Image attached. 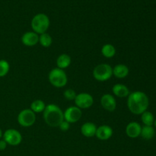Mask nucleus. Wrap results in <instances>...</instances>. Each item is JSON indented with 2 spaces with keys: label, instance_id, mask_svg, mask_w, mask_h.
<instances>
[{
  "label": "nucleus",
  "instance_id": "f257e3e1",
  "mask_svg": "<svg viewBox=\"0 0 156 156\" xmlns=\"http://www.w3.org/2000/svg\"><path fill=\"white\" fill-rule=\"evenodd\" d=\"M149 105V97L143 91H133L127 97L128 109L132 114L136 115H141L143 112L147 111Z\"/></svg>",
  "mask_w": 156,
  "mask_h": 156
},
{
  "label": "nucleus",
  "instance_id": "f03ea898",
  "mask_svg": "<svg viewBox=\"0 0 156 156\" xmlns=\"http://www.w3.org/2000/svg\"><path fill=\"white\" fill-rule=\"evenodd\" d=\"M44 119L45 123L50 127H59L64 120L63 112L57 105L50 104L44 111Z\"/></svg>",
  "mask_w": 156,
  "mask_h": 156
},
{
  "label": "nucleus",
  "instance_id": "7ed1b4c3",
  "mask_svg": "<svg viewBox=\"0 0 156 156\" xmlns=\"http://www.w3.org/2000/svg\"><path fill=\"white\" fill-rule=\"evenodd\" d=\"M50 24L49 17L44 13H39L33 17L30 25L33 31L40 35L47 32Z\"/></svg>",
  "mask_w": 156,
  "mask_h": 156
},
{
  "label": "nucleus",
  "instance_id": "20e7f679",
  "mask_svg": "<svg viewBox=\"0 0 156 156\" xmlns=\"http://www.w3.org/2000/svg\"><path fill=\"white\" fill-rule=\"evenodd\" d=\"M49 82L56 88H63L68 82V78L64 70L54 68L49 73Z\"/></svg>",
  "mask_w": 156,
  "mask_h": 156
},
{
  "label": "nucleus",
  "instance_id": "39448f33",
  "mask_svg": "<svg viewBox=\"0 0 156 156\" xmlns=\"http://www.w3.org/2000/svg\"><path fill=\"white\" fill-rule=\"evenodd\" d=\"M92 74L94 79L98 82H106L112 77L113 68L109 64H99L94 67Z\"/></svg>",
  "mask_w": 156,
  "mask_h": 156
},
{
  "label": "nucleus",
  "instance_id": "423d86ee",
  "mask_svg": "<svg viewBox=\"0 0 156 156\" xmlns=\"http://www.w3.org/2000/svg\"><path fill=\"white\" fill-rule=\"evenodd\" d=\"M36 121V114L30 109H24L18 114V122L23 127L33 126Z\"/></svg>",
  "mask_w": 156,
  "mask_h": 156
},
{
  "label": "nucleus",
  "instance_id": "0eeeda50",
  "mask_svg": "<svg viewBox=\"0 0 156 156\" xmlns=\"http://www.w3.org/2000/svg\"><path fill=\"white\" fill-rule=\"evenodd\" d=\"M3 140L8 145L12 146H18L22 141V136L21 133L15 129H9L3 133Z\"/></svg>",
  "mask_w": 156,
  "mask_h": 156
},
{
  "label": "nucleus",
  "instance_id": "6e6552de",
  "mask_svg": "<svg viewBox=\"0 0 156 156\" xmlns=\"http://www.w3.org/2000/svg\"><path fill=\"white\" fill-rule=\"evenodd\" d=\"M76 107L82 109H88L92 106L94 103V98L88 93H79L76 95L74 100Z\"/></svg>",
  "mask_w": 156,
  "mask_h": 156
},
{
  "label": "nucleus",
  "instance_id": "1a4fd4ad",
  "mask_svg": "<svg viewBox=\"0 0 156 156\" xmlns=\"http://www.w3.org/2000/svg\"><path fill=\"white\" fill-rule=\"evenodd\" d=\"M82 115V110L76 106L69 107L63 112L64 120L69 123H75L79 121Z\"/></svg>",
  "mask_w": 156,
  "mask_h": 156
},
{
  "label": "nucleus",
  "instance_id": "9d476101",
  "mask_svg": "<svg viewBox=\"0 0 156 156\" xmlns=\"http://www.w3.org/2000/svg\"><path fill=\"white\" fill-rule=\"evenodd\" d=\"M101 105L104 109L110 112L114 111L117 108L116 99L110 94H105L102 96L101 98Z\"/></svg>",
  "mask_w": 156,
  "mask_h": 156
},
{
  "label": "nucleus",
  "instance_id": "9b49d317",
  "mask_svg": "<svg viewBox=\"0 0 156 156\" xmlns=\"http://www.w3.org/2000/svg\"><path fill=\"white\" fill-rule=\"evenodd\" d=\"M113 129L108 125H101V126L97 127L95 136L98 140L102 141L108 140L113 136Z\"/></svg>",
  "mask_w": 156,
  "mask_h": 156
},
{
  "label": "nucleus",
  "instance_id": "f8f14e48",
  "mask_svg": "<svg viewBox=\"0 0 156 156\" xmlns=\"http://www.w3.org/2000/svg\"><path fill=\"white\" fill-rule=\"evenodd\" d=\"M21 42L27 47H33L39 43V34L34 31H27L21 37Z\"/></svg>",
  "mask_w": 156,
  "mask_h": 156
},
{
  "label": "nucleus",
  "instance_id": "ddd939ff",
  "mask_svg": "<svg viewBox=\"0 0 156 156\" xmlns=\"http://www.w3.org/2000/svg\"><path fill=\"white\" fill-rule=\"evenodd\" d=\"M142 126L139 123L135 121L130 122L126 127V134L128 137L132 139L137 138L141 133Z\"/></svg>",
  "mask_w": 156,
  "mask_h": 156
},
{
  "label": "nucleus",
  "instance_id": "4468645a",
  "mask_svg": "<svg viewBox=\"0 0 156 156\" xmlns=\"http://www.w3.org/2000/svg\"><path fill=\"white\" fill-rule=\"evenodd\" d=\"M97 126L91 122H86L81 126V133L85 137H93L95 136Z\"/></svg>",
  "mask_w": 156,
  "mask_h": 156
},
{
  "label": "nucleus",
  "instance_id": "2eb2a0df",
  "mask_svg": "<svg viewBox=\"0 0 156 156\" xmlns=\"http://www.w3.org/2000/svg\"><path fill=\"white\" fill-rule=\"evenodd\" d=\"M112 91L115 96L118 98H127L129 94H130L129 89L128 87H126L125 85L123 84H116L113 86Z\"/></svg>",
  "mask_w": 156,
  "mask_h": 156
},
{
  "label": "nucleus",
  "instance_id": "dca6fc26",
  "mask_svg": "<svg viewBox=\"0 0 156 156\" xmlns=\"http://www.w3.org/2000/svg\"><path fill=\"white\" fill-rule=\"evenodd\" d=\"M129 68L124 64H117L113 68V76L117 79H124L129 75Z\"/></svg>",
  "mask_w": 156,
  "mask_h": 156
},
{
  "label": "nucleus",
  "instance_id": "f3484780",
  "mask_svg": "<svg viewBox=\"0 0 156 156\" xmlns=\"http://www.w3.org/2000/svg\"><path fill=\"white\" fill-rule=\"evenodd\" d=\"M71 56L68 54H66V53H62V54L59 55L56 59V66H57V68L63 70L68 68L71 65Z\"/></svg>",
  "mask_w": 156,
  "mask_h": 156
},
{
  "label": "nucleus",
  "instance_id": "a211bd4d",
  "mask_svg": "<svg viewBox=\"0 0 156 156\" xmlns=\"http://www.w3.org/2000/svg\"><path fill=\"white\" fill-rule=\"evenodd\" d=\"M155 130L153 126H142L140 136L146 140H150L155 136Z\"/></svg>",
  "mask_w": 156,
  "mask_h": 156
},
{
  "label": "nucleus",
  "instance_id": "6ab92c4d",
  "mask_svg": "<svg viewBox=\"0 0 156 156\" xmlns=\"http://www.w3.org/2000/svg\"><path fill=\"white\" fill-rule=\"evenodd\" d=\"M101 53L105 58H112L116 54V49L111 44H107L102 47Z\"/></svg>",
  "mask_w": 156,
  "mask_h": 156
},
{
  "label": "nucleus",
  "instance_id": "aec40b11",
  "mask_svg": "<svg viewBox=\"0 0 156 156\" xmlns=\"http://www.w3.org/2000/svg\"><path fill=\"white\" fill-rule=\"evenodd\" d=\"M47 105H45L44 101H43L42 100H35L30 105V109L33 111L34 113L37 114V113H41L44 112V111L45 110V108Z\"/></svg>",
  "mask_w": 156,
  "mask_h": 156
},
{
  "label": "nucleus",
  "instance_id": "412c9836",
  "mask_svg": "<svg viewBox=\"0 0 156 156\" xmlns=\"http://www.w3.org/2000/svg\"><path fill=\"white\" fill-rule=\"evenodd\" d=\"M141 120L144 126H153L155 118L152 113L146 111L141 114Z\"/></svg>",
  "mask_w": 156,
  "mask_h": 156
},
{
  "label": "nucleus",
  "instance_id": "4be33fe9",
  "mask_svg": "<svg viewBox=\"0 0 156 156\" xmlns=\"http://www.w3.org/2000/svg\"><path fill=\"white\" fill-rule=\"evenodd\" d=\"M53 43V38L50 34L44 33L39 35V44L44 47H49Z\"/></svg>",
  "mask_w": 156,
  "mask_h": 156
},
{
  "label": "nucleus",
  "instance_id": "5701e85b",
  "mask_svg": "<svg viewBox=\"0 0 156 156\" xmlns=\"http://www.w3.org/2000/svg\"><path fill=\"white\" fill-rule=\"evenodd\" d=\"M10 65L9 62L5 59H0V78L4 77L9 73Z\"/></svg>",
  "mask_w": 156,
  "mask_h": 156
},
{
  "label": "nucleus",
  "instance_id": "b1692460",
  "mask_svg": "<svg viewBox=\"0 0 156 156\" xmlns=\"http://www.w3.org/2000/svg\"><path fill=\"white\" fill-rule=\"evenodd\" d=\"M63 95L64 98L66 99H67V100L74 101L77 94H76V92L73 89H66L64 91Z\"/></svg>",
  "mask_w": 156,
  "mask_h": 156
},
{
  "label": "nucleus",
  "instance_id": "393cba45",
  "mask_svg": "<svg viewBox=\"0 0 156 156\" xmlns=\"http://www.w3.org/2000/svg\"><path fill=\"white\" fill-rule=\"evenodd\" d=\"M59 127L62 131H67V130H69V129L70 128V123L64 120L63 121H62V123L59 124Z\"/></svg>",
  "mask_w": 156,
  "mask_h": 156
},
{
  "label": "nucleus",
  "instance_id": "a878e982",
  "mask_svg": "<svg viewBox=\"0 0 156 156\" xmlns=\"http://www.w3.org/2000/svg\"><path fill=\"white\" fill-rule=\"evenodd\" d=\"M7 143L4 140H0V151H3L7 148Z\"/></svg>",
  "mask_w": 156,
  "mask_h": 156
},
{
  "label": "nucleus",
  "instance_id": "bb28decb",
  "mask_svg": "<svg viewBox=\"0 0 156 156\" xmlns=\"http://www.w3.org/2000/svg\"><path fill=\"white\" fill-rule=\"evenodd\" d=\"M2 136H3V133H2V131L1 128H0V140H1V138L2 137Z\"/></svg>",
  "mask_w": 156,
  "mask_h": 156
},
{
  "label": "nucleus",
  "instance_id": "cd10ccee",
  "mask_svg": "<svg viewBox=\"0 0 156 156\" xmlns=\"http://www.w3.org/2000/svg\"><path fill=\"white\" fill-rule=\"evenodd\" d=\"M153 125H154V126H155V127L156 128V118L155 119V120H154V123H153Z\"/></svg>",
  "mask_w": 156,
  "mask_h": 156
}]
</instances>
